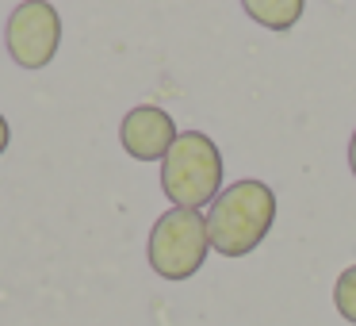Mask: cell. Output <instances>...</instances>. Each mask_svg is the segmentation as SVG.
<instances>
[{
	"mask_svg": "<svg viewBox=\"0 0 356 326\" xmlns=\"http://www.w3.org/2000/svg\"><path fill=\"white\" fill-rule=\"evenodd\" d=\"M276 223V192L264 180H234L215 196L207 211V238L211 249L222 257H245L268 238Z\"/></svg>",
	"mask_w": 356,
	"mask_h": 326,
	"instance_id": "cell-1",
	"label": "cell"
},
{
	"mask_svg": "<svg viewBox=\"0 0 356 326\" xmlns=\"http://www.w3.org/2000/svg\"><path fill=\"white\" fill-rule=\"evenodd\" d=\"M161 188L172 208L200 211L222 192V154L203 131H180L161 157Z\"/></svg>",
	"mask_w": 356,
	"mask_h": 326,
	"instance_id": "cell-2",
	"label": "cell"
},
{
	"mask_svg": "<svg viewBox=\"0 0 356 326\" xmlns=\"http://www.w3.org/2000/svg\"><path fill=\"white\" fill-rule=\"evenodd\" d=\"M211 254L207 238V215L188 208H169L149 231V269L165 280H188L203 269Z\"/></svg>",
	"mask_w": 356,
	"mask_h": 326,
	"instance_id": "cell-3",
	"label": "cell"
},
{
	"mask_svg": "<svg viewBox=\"0 0 356 326\" xmlns=\"http://www.w3.org/2000/svg\"><path fill=\"white\" fill-rule=\"evenodd\" d=\"M4 47H8L12 62L24 70H42L54 62L58 47H62V16L50 0H24L16 4L4 27Z\"/></svg>",
	"mask_w": 356,
	"mask_h": 326,
	"instance_id": "cell-4",
	"label": "cell"
},
{
	"mask_svg": "<svg viewBox=\"0 0 356 326\" xmlns=\"http://www.w3.org/2000/svg\"><path fill=\"white\" fill-rule=\"evenodd\" d=\"M177 134L180 131L172 123V116L165 108H157V104H138L119 123V142H123V150L134 162H161L172 150Z\"/></svg>",
	"mask_w": 356,
	"mask_h": 326,
	"instance_id": "cell-5",
	"label": "cell"
},
{
	"mask_svg": "<svg viewBox=\"0 0 356 326\" xmlns=\"http://www.w3.org/2000/svg\"><path fill=\"white\" fill-rule=\"evenodd\" d=\"M241 8L253 24L268 27V31H291L302 20L307 0H241Z\"/></svg>",
	"mask_w": 356,
	"mask_h": 326,
	"instance_id": "cell-6",
	"label": "cell"
},
{
	"mask_svg": "<svg viewBox=\"0 0 356 326\" xmlns=\"http://www.w3.org/2000/svg\"><path fill=\"white\" fill-rule=\"evenodd\" d=\"M333 307H337V315L345 323L356 326V265H348L337 277V284H333Z\"/></svg>",
	"mask_w": 356,
	"mask_h": 326,
	"instance_id": "cell-7",
	"label": "cell"
},
{
	"mask_svg": "<svg viewBox=\"0 0 356 326\" xmlns=\"http://www.w3.org/2000/svg\"><path fill=\"white\" fill-rule=\"evenodd\" d=\"M8 139H12V131H8V119L0 116V154L8 150Z\"/></svg>",
	"mask_w": 356,
	"mask_h": 326,
	"instance_id": "cell-8",
	"label": "cell"
},
{
	"mask_svg": "<svg viewBox=\"0 0 356 326\" xmlns=\"http://www.w3.org/2000/svg\"><path fill=\"white\" fill-rule=\"evenodd\" d=\"M348 169H353V177H356V131H353V139H348Z\"/></svg>",
	"mask_w": 356,
	"mask_h": 326,
	"instance_id": "cell-9",
	"label": "cell"
}]
</instances>
